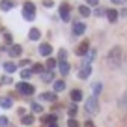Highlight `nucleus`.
I'll return each instance as SVG.
<instances>
[{
  "label": "nucleus",
  "mask_w": 127,
  "mask_h": 127,
  "mask_svg": "<svg viewBox=\"0 0 127 127\" xmlns=\"http://www.w3.org/2000/svg\"><path fill=\"white\" fill-rule=\"evenodd\" d=\"M120 62H122V49L120 47L110 49V52H108V56H107V64L110 67H116V65H120Z\"/></svg>",
  "instance_id": "obj_1"
},
{
  "label": "nucleus",
  "mask_w": 127,
  "mask_h": 127,
  "mask_svg": "<svg viewBox=\"0 0 127 127\" xmlns=\"http://www.w3.org/2000/svg\"><path fill=\"white\" fill-rule=\"evenodd\" d=\"M86 112L88 114H97L99 112V103H97V95H92L86 99Z\"/></svg>",
  "instance_id": "obj_2"
},
{
  "label": "nucleus",
  "mask_w": 127,
  "mask_h": 127,
  "mask_svg": "<svg viewBox=\"0 0 127 127\" xmlns=\"http://www.w3.org/2000/svg\"><path fill=\"white\" fill-rule=\"evenodd\" d=\"M23 17L26 21H34V19H36V6L32 4V2H24V6H23Z\"/></svg>",
  "instance_id": "obj_3"
},
{
  "label": "nucleus",
  "mask_w": 127,
  "mask_h": 127,
  "mask_svg": "<svg viewBox=\"0 0 127 127\" xmlns=\"http://www.w3.org/2000/svg\"><path fill=\"white\" fill-rule=\"evenodd\" d=\"M60 17H62V21H65V23L71 21V6H69L67 2L60 4Z\"/></svg>",
  "instance_id": "obj_4"
},
{
  "label": "nucleus",
  "mask_w": 127,
  "mask_h": 127,
  "mask_svg": "<svg viewBox=\"0 0 127 127\" xmlns=\"http://www.w3.org/2000/svg\"><path fill=\"white\" fill-rule=\"evenodd\" d=\"M17 90H19L23 95H32L34 92H36V90H34V86L28 84V82H19V84H17Z\"/></svg>",
  "instance_id": "obj_5"
},
{
  "label": "nucleus",
  "mask_w": 127,
  "mask_h": 127,
  "mask_svg": "<svg viewBox=\"0 0 127 127\" xmlns=\"http://www.w3.org/2000/svg\"><path fill=\"white\" fill-rule=\"evenodd\" d=\"M88 51H90V43H88V39H84L82 43L77 47V51H75V52H77V56H84Z\"/></svg>",
  "instance_id": "obj_6"
},
{
  "label": "nucleus",
  "mask_w": 127,
  "mask_h": 127,
  "mask_svg": "<svg viewBox=\"0 0 127 127\" xmlns=\"http://www.w3.org/2000/svg\"><path fill=\"white\" fill-rule=\"evenodd\" d=\"M39 99H43V101H49V103H54V101L58 99V95H56V92H43Z\"/></svg>",
  "instance_id": "obj_7"
},
{
  "label": "nucleus",
  "mask_w": 127,
  "mask_h": 127,
  "mask_svg": "<svg viewBox=\"0 0 127 127\" xmlns=\"http://www.w3.org/2000/svg\"><path fill=\"white\" fill-rule=\"evenodd\" d=\"M84 32H86V24L84 23H75L73 24V34H75V36H82Z\"/></svg>",
  "instance_id": "obj_8"
},
{
  "label": "nucleus",
  "mask_w": 127,
  "mask_h": 127,
  "mask_svg": "<svg viewBox=\"0 0 127 127\" xmlns=\"http://www.w3.org/2000/svg\"><path fill=\"white\" fill-rule=\"evenodd\" d=\"M51 52H52V47L49 43H41L39 45V54L41 56H51Z\"/></svg>",
  "instance_id": "obj_9"
},
{
  "label": "nucleus",
  "mask_w": 127,
  "mask_h": 127,
  "mask_svg": "<svg viewBox=\"0 0 127 127\" xmlns=\"http://www.w3.org/2000/svg\"><path fill=\"white\" fill-rule=\"evenodd\" d=\"M58 71H60V75H62V77L69 75V64L67 62H60L58 64Z\"/></svg>",
  "instance_id": "obj_10"
},
{
  "label": "nucleus",
  "mask_w": 127,
  "mask_h": 127,
  "mask_svg": "<svg viewBox=\"0 0 127 127\" xmlns=\"http://www.w3.org/2000/svg\"><path fill=\"white\" fill-rule=\"evenodd\" d=\"M52 79H54V71H52V69H47V71L41 73V80H43V82H51Z\"/></svg>",
  "instance_id": "obj_11"
},
{
  "label": "nucleus",
  "mask_w": 127,
  "mask_h": 127,
  "mask_svg": "<svg viewBox=\"0 0 127 127\" xmlns=\"http://www.w3.org/2000/svg\"><path fill=\"white\" fill-rule=\"evenodd\" d=\"M21 52H23V47H21V45H11V47H9V56H13V58L21 56Z\"/></svg>",
  "instance_id": "obj_12"
},
{
  "label": "nucleus",
  "mask_w": 127,
  "mask_h": 127,
  "mask_svg": "<svg viewBox=\"0 0 127 127\" xmlns=\"http://www.w3.org/2000/svg\"><path fill=\"white\" fill-rule=\"evenodd\" d=\"M90 75H92V67H90V65H84V67L79 71V79H82V80L88 79Z\"/></svg>",
  "instance_id": "obj_13"
},
{
  "label": "nucleus",
  "mask_w": 127,
  "mask_h": 127,
  "mask_svg": "<svg viewBox=\"0 0 127 127\" xmlns=\"http://www.w3.org/2000/svg\"><path fill=\"white\" fill-rule=\"evenodd\" d=\"M69 97H71V101H73V103H79V101L82 99V92H80V90H71Z\"/></svg>",
  "instance_id": "obj_14"
},
{
  "label": "nucleus",
  "mask_w": 127,
  "mask_h": 127,
  "mask_svg": "<svg viewBox=\"0 0 127 127\" xmlns=\"http://www.w3.org/2000/svg\"><path fill=\"white\" fill-rule=\"evenodd\" d=\"M28 37H30L32 41H37V39H39V37H41V32L37 30V28H32V30L28 32Z\"/></svg>",
  "instance_id": "obj_15"
},
{
  "label": "nucleus",
  "mask_w": 127,
  "mask_h": 127,
  "mask_svg": "<svg viewBox=\"0 0 127 127\" xmlns=\"http://www.w3.org/2000/svg\"><path fill=\"white\" fill-rule=\"evenodd\" d=\"M13 6H15L13 0H2V2H0V9H4V11H9Z\"/></svg>",
  "instance_id": "obj_16"
},
{
  "label": "nucleus",
  "mask_w": 127,
  "mask_h": 127,
  "mask_svg": "<svg viewBox=\"0 0 127 127\" xmlns=\"http://www.w3.org/2000/svg\"><path fill=\"white\" fill-rule=\"evenodd\" d=\"M107 19L110 21V23H116V19H118V11H116V9H107Z\"/></svg>",
  "instance_id": "obj_17"
},
{
  "label": "nucleus",
  "mask_w": 127,
  "mask_h": 127,
  "mask_svg": "<svg viewBox=\"0 0 127 127\" xmlns=\"http://www.w3.org/2000/svg\"><path fill=\"white\" fill-rule=\"evenodd\" d=\"M52 88H54V92H62V90H65V82L64 80H54Z\"/></svg>",
  "instance_id": "obj_18"
},
{
  "label": "nucleus",
  "mask_w": 127,
  "mask_h": 127,
  "mask_svg": "<svg viewBox=\"0 0 127 127\" xmlns=\"http://www.w3.org/2000/svg\"><path fill=\"white\" fill-rule=\"evenodd\" d=\"M4 69H6V73H13V71L17 69V65H15L13 62H6V64H4Z\"/></svg>",
  "instance_id": "obj_19"
},
{
  "label": "nucleus",
  "mask_w": 127,
  "mask_h": 127,
  "mask_svg": "<svg viewBox=\"0 0 127 127\" xmlns=\"http://www.w3.org/2000/svg\"><path fill=\"white\" fill-rule=\"evenodd\" d=\"M79 13L82 17H88V15H92V11H90V8H88V6H80L79 8Z\"/></svg>",
  "instance_id": "obj_20"
},
{
  "label": "nucleus",
  "mask_w": 127,
  "mask_h": 127,
  "mask_svg": "<svg viewBox=\"0 0 127 127\" xmlns=\"http://www.w3.org/2000/svg\"><path fill=\"white\" fill-rule=\"evenodd\" d=\"M92 90H94V95L101 94V90H103V84H101V82H94V86H92Z\"/></svg>",
  "instance_id": "obj_21"
},
{
  "label": "nucleus",
  "mask_w": 127,
  "mask_h": 127,
  "mask_svg": "<svg viewBox=\"0 0 127 127\" xmlns=\"http://www.w3.org/2000/svg\"><path fill=\"white\" fill-rule=\"evenodd\" d=\"M120 108H123V110H127V92L122 95V99H120Z\"/></svg>",
  "instance_id": "obj_22"
},
{
  "label": "nucleus",
  "mask_w": 127,
  "mask_h": 127,
  "mask_svg": "<svg viewBox=\"0 0 127 127\" xmlns=\"http://www.w3.org/2000/svg\"><path fill=\"white\" fill-rule=\"evenodd\" d=\"M43 71H45V67L41 64H34V65H32V73H43Z\"/></svg>",
  "instance_id": "obj_23"
},
{
  "label": "nucleus",
  "mask_w": 127,
  "mask_h": 127,
  "mask_svg": "<svg viewBox=\"0 0 127 127\" xmlns=\"http://www.w3.org/2000/svg\"><path fill=\"white\" fill-rule=\"evenodd\" d=\"M65 58H67L65 49H60V51H58V60H60V62H65Z\"/></svg>",
  "instance_id": "obj_24"
},
{
  "label": "nucleus",
  "mask_w": 127,
  "mask_h": 127,
  "mask_svg": "<svg viewBox=\"0 0 127 127\" xmlns=\"http://www.w3.org/2000/svg\"><path fill=\"white\" fill-rule=\"evenodd\" d=\"M0 107H4V108H11V99H9V97L2 99V101H0Z\"/></svg>",
  "instance_id": "obj_25"
},
{
  "label": "nucleus",
  "mask_w": 127,
  "mask_h": 127,
  "mask_svg": "<svg viewBox=\"0 0 127 127\" xmlns=\"http://www.w3.org/2000/svg\"><path fill=\"white\" fill-rule=\"evenodd\" d=\"M23 123H24V125H32V123H34V116H30V114L23 116Z\"/></svg>",
  "instance_id": "obj_26"
},
{
  "label": "nucleus",
  "mask_w": 127,
  "mask_h": 127,
  "mask_svg": "<svg viewBox=\"0 0 127 127\" xmlns=\"http://www.w3.org/2000/svg\"><path fill=\"white\" fill-rule=\"evenodd\" d=\"M69 118H75V116H77V105L75 103H73V105H69Z\"/></svg>",
  "instance_id": "obj_27"
},
{
  "label": "nucleus",
  "mask_w": 127,
  "mask_h": 127,
  "mask_svg": "<svg viewBox=\"0 0 127 127\" xmlns=\"http://www.w3.org/2000/svg\"><path fill=\"white\" fill-rule=\"evenodd\" d=\"M32 110H34V112H37V114H39V112H43V107H41L39 103H32Z\"/></svg>",
  "instance_id": "obj_28"
},
{
  "label": "nucleus",
  "mask_w": 127,
  "mask_h": 127,
  "mask_svg": "<svg viewBox=\"0 0 127 127\" xmlns=\"http://www.w3.org/2000/svg\"><path fill=\"white\" fill-rule=\"evenodd\" d=\"M94 15H97V17H103V15H107V9H103V8H97L94 11Z\"/></svg>",
  "instance_id": "obj_29"
},
{
  "label": "nucleus",
  "mask_w": 127,
  "mask_h": 127,
  "mask_svg": "<svg viewBox=\"0 0 127 127\" xmlns=\"http://www.w3.org/2000/svg\"><path fill=\"white\" fill-rule=\"evenodd\" d=\"M47 67H49V69H54V67H56V60H54V58H49V60H47Z\"/></svg>",
  "instance_id": "obj_30"
},
{
  "label": "nucleus",
  "mask_w": 127,
  "mask_h": 127,
  "mask_svg": "<svg viewBox=\"0 0 127 127\" xmlns=\"http://www.w3.org/2000/svg\"><path fill=\"white\" fill-rule=\"evenodd\" d=\"M21 77H23L24 80L30 79V77H32V71H28V69H23V71H21Z\"/></svg>",
  "instance_id": "obj_31"
},
{
  "label": "nucleus",
  "mask_w": 127,
  "mask_h": 127,
  "mask_svg": "<svg viewBox=\"0 0 127 127\" xmlns=\"http://www.w3.org/2000/svg\"><path fill=\"white\" fill-rule=\"evenodd\" d=\"M67 127H79V122H77L75 118H69V122H67Z\"/></svg>",
  "instance_id": "obj_32"
},
{
  "label": "nucleus",
  "mask_w": 127,
  "mask_h": 127,
  "mask_svg": "<svg viewBox=\"0 0 127 127\" xmlns=\"http://www.w3.org/2000/svg\"><path fill=\"white\" fill-rule=\"evenodd\" d=\"M8 125V118L6 116H0V127H6Z\"/></svg>",
  "instance_id": "obj_33"
},
{
  "label": "nucleus",
  "mask_w": 127,
  "mask_h": 127,
  "mask_svg": "<svg viewBox=\"0 0 127 127\" xmlns=\"http://www.w3.org/2000/svg\"><path fill=\"white\" fill-rule=\"evenodd\" d=\"M86 4L88 6H97V4H99V0H86Z\"/></svg>",
  "instance_id": "obj_34"
},
{
  "label": "nucleus",
  "mask_w": 127,
  "mask_h": 127,
  "mask_svg": "<svg viewBox=\"0 0 127 127\" xmlns=\"http://www.w3.org/2000/svg\"><path fill=\"white\" fill-rule=\"evenodd\" d=\"M127 0H112V4H118V6H122V4H125Z\"/></svg>",
  "instance_id": "obj_35"
},
{
  "label": "nucleus",
  "mask_w": 127,
  "mask_h": 127,
  "mask_svg": "<svg viewBox=\"0 0 127 127\" xmlns=\"http://www.w3.org/2000/svg\"><path fill=\"white\" fill-rule=\"evenodd\" d=\"M43 4H45V6H47V8H52V0H45Z\"/></svg>",
  "instance_id": "obj_36"
},
{
  "label": "nucleus",
  "mask_w": 127,
  "mask_h": 127,
  "mask_svg": "<svg viewBox=\"0 0 127 127\" xmlns=\"http://www.w3.org/2000/svg\"><path fill=\"white\" fill-rule=\"evenodd\" d=\"M2 82H6V84H9V82H11V79H9V77H2Z\"/></svg>",
  "instance_id": "obj_37"
},
{
  "label": "nucleus",
  "mask_w": 127,
  "mask_h": 127,
  "mask_svg": "<svg viewBox=\"0 0 127 127\" xmlns=\"http://www.w3.org/2000/svg\"><path fill=\"white\" fill-rule=\"evenodd\" d=\"M84 127H95V125L90 122V120H88V122H84Z\"/></svg>",
  "instance_id": "obj_38"
},
{
  "label": "nucleus",
  "mask_w": 127,
  "mask_h": 127,
  "mask_svg": "<svg viewBox=\"0 0 127 127\" xmlns=\"http://www.w3.org/2000/svg\"><path fill=\"white\" fill-rule=\"evenodd\" d=\"M4 37H6V41H8V43H11V36H9V34H4Z\"/></svg>",
  "instance_id": "obj_39"
},
{
  "label": "nucleus",
  "mask_w": 127,
  "mask_h": 127,
  "mask_svg": "<svg viewBox=\"0 0 127 127\" xmlns=\"http://www.w3.org/2000/svg\"><path fill=\"white\" fill-rule=\"evenodd\" d=\"M49 127H58V123H56V122L54 123H49Z\"/></svg>",
  "instance_id": "obj_40"
},
{
  "label": "nucleus",
  "mask_w": 127,
  "mask_h": 127,
  "mask_svg": "<svg viewBox=\"0 0 127 127\" xmlns=\"http://www.w3.org/2000/svg\"><path fill=\"white\" fill-rule=\"evenodd\" d=\"M123 122H125V125H127V116H125V118H123Z\"/></svg>",
  "instance_id": "obj_41"
}]
</instances>
